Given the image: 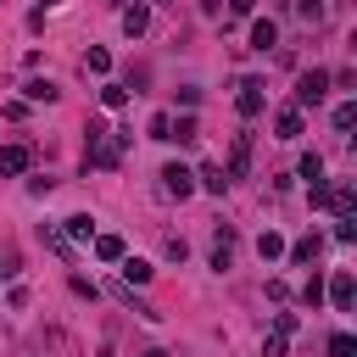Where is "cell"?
Listing matches in <instances>:
<instances>
[{"label": "cell", "instance_id": "17", "mask_svg": "<svg viewBox=\"0 0 357 357\" xmlns=\"http://www.w3.org/2000/svg\"><path fill=\"white\" fill-rule=\"evenodd\" d=\"M84 73H95V78H106V73H112V50H100V45H89V50H84Z\"/></svg>", "mask_w": 357, "mask_h": 357}, {"label": "cell", "instance_id": "11", "mask_svg": "<svg viewBox=\"0 0 357 357\" xmlns=\"http://www.w3.org/2000/svg\"><path fill=\"white\" fill-rule=\"evenodd\" d=\"M61 234H67L73 245H89V240H95V218H89V212H73V218H61Z\"/></svg>", "mask_w": 357, "mask_h": 357}, {"label": "cell", "instance_id": "10", "mask_svg": "<svg viewBox=\"0 0 357 357\" xmlns=\"http://www.w3.org/2000/svg\"><path fill=\"white\" fill-rule=\"evenodd\" d=\"M229 184H234V178H229L223 167H212V162L195 167V190H206V195H229Z\"/></svg>", "mask_w": 357, "mask_h": 357}, {"label": "cell", "instance_id": "22", "mask_svg": "<svg viewBox=\"0 0 357 357\" xmlns=\"http://www.w3.org/2000/svg\"><path fill=\"white\" fill-rule=\"evenodd\" d=\"M296 173H301L307 184H318V178H324V156H318V151H307V156L296 162Z\"/></svg>", "mask_w": 357, "mask_h": 357}, {"label": "cell", "instance_id": "20", "mask_svg": "<svg viewBox=\"0 0 357 357\" xmlns=\"http://www.w3.org/2000/svg\"><path fill=\"white\" fill-rule=\"evenodd\" d=\"M329 123H335V134H351V128H357V100H340Z\"/></svg>", "mask_w": 357, "mask_h": 357}, {"label": "cell", "instance_id": "8", "mask_svg": "<svg viewBox=\"0 0 357 357\" xmlns=\"http://www.w3.org/2000/svg\"><path fill=\"white\" fill-rule=\"evenodd\" d=\"M117 11H123V33H128V39H139V33L151 28V6H145V0H134V6H117Z\"/></svg>", "mask_w": 357, "mask_h": 357}, {"label": "cell", "instance_id": "14", "mask_svg": "<svg viewBox=\"0 0 357 357\" xmlns=\"http://www.w3.org/2000/svg\"><path fill=\"white\" fill-rule=\"evenodd\" d=\"M89 251H95L100 262H117V257H123L128 245H123V234H100V229H95V240H89Z\"/></svg>", "mask_w": 357, "mask_h": 357}, {"label": "cell", "instance_id": "30", "mask_svg": "<svg viewBox=\"0 0 357 357\" xmlns=\"http://www.w3.org/2000/svg\"><path fill=\"white\" fill-rule=\"evenodd\" d=\"M273 335H284V340H290V335H296V312H279V324H273Z\"/></svg>", "mask_w": 357, "mask_h": 357}, {"label": "cell", "instance_id": "13", "mask_svg": "<svg viewBox=\"0 0 357 357\" xmlns=\"http://www.w3.org/2000/svg\"><path fill=\"white\" fill-rule=\"evenodd\" d=\"M273 45H279V22L273 17H257L251 22V50H273Z\"/></svg>", "mask_w": 357, "mask_h": 357}, {"label": "cell", "instance_id": "19", "mask_svg": "<svg viewBox=\"0 0 357 357\" xmlns=\"http://www.w3.org/2000/svg\"><path fill=\"white\" fill-rule=\"evenodd\" d=\"M324 206H335V218H340V212H357V195H351V184H335V190L324 195Z\"/></svg>", "mask_w": 357, "mask_h": 357}, {"label": "cell", "instance_id": "5", "mask_svg": "<svg viewBox=\"0 0 357 357\" xmlns=\"http://www.w3.org/2000/svg\"><path fill=\"white\" fill-rule=\"evenodd\" d=\"M262 89H268L262 78H240V95H234L240 117H262V112H268V95H262Z\"/></svg>", "mask_w": 357, "mask_h": 357}, {"label": "cell", "instance_id": "31", "mask_svg": "<svg viewBox=\"0 0 357 357\" xmlns=\"http://www.w3.org/2000/svg\"><path fill=\"white\" fill-rule=\"evenodd\" d=\"M251 6L257 0H229V17H251Z\"/></svg>", "mask_w": 357, "mask_h": 357}, {"label": "cell", "instance_id": "18", "mask_svg": "<svg viewBox=\"0 0 357 357\" xmlns=\"http://www.w3.org/2000/svg\"><path fill=\"white\" fill-rule=\"evenodd\" d=\"M100 106H106V112H123V106H128V84H112V78H106V84H100Z\"/></svg>", "mask_w": 357, "mask_h": 357}, {"label": "cell", "instance_id": "16", "mask_svg": "<svg viewBox=\"0 0 357 357\" xmlns=\"http://www.w3.org/2000/svg\"><path fill=\"white\" fill-rule=\"evenodd\" d=\"M39 240H45V245H50L56 257H67V262H73V240H67V234H61L56 223H39Z\"/></svg>", "mask_w": 357, "mask_h": 357}, {"label": "cell", "instance_id": "15", "mask_svg": "<svg viewBox=\"0 0 357 357\" xmlns=\"http://www.w3.org/2000/svg\"><path fill=\"white\" fill-rule=\"evenodd\" d=\"M257 257H262V262H279V257H284V234H279V229H262V234H257Z\"/></svg>", "mask_w": 357, "mask_h": 357}, {"label": "cell", "instance_id": "26", "mask_svg": "<svg viewBox=\"0 0 357 357\" xmlns=\"http://www.w3.org/2000/svg\"><path fill=\"white\" fill-rule=\"evenodd\" d=\"M301 301H307V307H312V312H318V307H324V279H318V273H312V279H307V284H301Z\"/></svg>", "mask_w": 357, "mask_h": 357}, {"label": "cell", "instance_id": "9", "mask_svg": "<svg viewBox=\"0 0 357 357\" xmlns=\"http://www.w3.org/2000/svg\"><path fill=\"white\" fill-rule=\"evenodd\" d=\"M22 100H28V106H56L61 89H56L50 78H28V84H22Z\"/></svg>", "mask_w": 357, "mask_h": 357}, {"label": "cell", "instance_id": "33", "mask_svg": "<svg viewBox=\"0 0 357 357\" xmlns=\"http://www.w3.org/2000/svg\"><path fill=\"white\" fill-rule=\"evenodd\" d=\"M112 6H128V0H112Z\"/></svg>", "mask_w": 357, "mask_h": 357}, {"label": "cell", "instance_id": "32", "mask_svg": "<svg viewBox=\"0 0 357 357\" xmlns=\"http://www.w3.org/2000/svg\"><path fill=\"white\" fill-rule=\"evenodd\" d=\"M50 6H56V0H39V11H50Z\"/></svg>", "mask_w": 357, "mask_h": 357}, {"label": "cell", "instance_id": "2", "mask_svg": "<svg viewBox=\"0 0 357 357\" xmlns=\"http://www.w3.org/2000/svg\"><path fill=\"white\" fill-rule=\"evenodd\" d=\"M156 178H162V195L167 201H190L195 195V167H184V162H167Z\"/></svg>", "mask_w": 357, "mask_h": 357}, {"label": "cell", "instance_id": "27", "mask_svg": "<svg viewBox=\"0 0 357 357\" xmlns=\"http://www.w3.org/2000/svg\"><path fill=\"white\" fill-rule=\"evenodd\" d=\"M167 123H173V112H156L151 117V139H167Z\"/></svg>", "mask_w": 357, "mask_h": 357}, {"label": "cell", "instance_id": "25", "mask_svg": "<svg viewBox=\"0 0 357 357\" xmlns=\"http://www.w3.org/2000/svg\"><path fill=\"white\" fill-rule=\"evenodd\" d=\"M67 284H73V296H84V301H95V296H100V284H95V279H84V273H67Z\"/></svg>", "mask_w": 357, "mask_h": 357}, {"label": "cell", "instance_id": "12", "mask_svg": "<svg viewBox=\"0 0 357 357\" xmlns=\"http://www.w3.org/2000/svg\"><path fill=\"white\" fill-rule=\"evenodd\" d=\"M195 139H201V123H195V117H190V112H184V117H173V123H167V145H195Z\"/></svg>", "mask_w": 357, "mask_h": 357}, {"label": "cell", "instance_id": "29", "mask_svg": "<svg viewBox=\"0 0 357 357\" xmlns=\"http://www.w3.org/2000/svg\"><path fill=\"white\" fill-rule=\"evenodd\" d=\"M162 251H167V262H184V257H190V245H184V240H167Z\"/></svg>", "mask_w": 357, "mask_h": 357}, {"label": "cell", "instance_id": "4", "mask_svg": "<svg viewBox=\"0 0 357 357\" xmlns=\"http://www.w3.org/2000/svg\"><path fill=\"white\" fill-rule=\"evenodd\" d=\"M28 167H33V145H22V139L0 145V178H22Z\"/></svg>", "mask_w": 357, "mask_h": 357}, {"label": "cell", "instance_id": "1", "mask_svg": "<svg viewBox=\"0 0 357 357\" xmlns=\"http://www.w3.org/2000/svg\"><path fill=\"white\" fill-rule=\"evenodd\" d=\"M335 89V73L329 67H312V73H301L296 78V106L301 112H312V106H324V95Z\"/></svg>", "mask_w": 357, "mask_h": 357}, {"label": "cell", "instance_id": "3", "mask_svg": "<svg viewBox=\"0 0 357 357\" xmlns=\"http://www.w3.org/2000/svg\"><path fill=\"white\" fill-rule=\"evenodd\" d=\"M324 296H329L335 312H351V301H357V279H351V268H335L329 284H324Z\"/></svg>", "mask_w": 357, "mask_h": 357}, {"label": "cell", "instance_id": "6", "mask_svg": "<svg viewBox=\"0 0 357 357\" xmlns=\"http://www.w3.org/2000/svg\"><path fill=\"white\" fill-rule=\"evenodd\" d=\"M301 128H307L301 106H284V112H273V139H301Z\"/></svg>", "mask_w": 357, "mask_h": 357}, {"label": "cell", "instance_id": "23", "mask_svg": "<svg viewBox=\"0 0 357 357\" xmlns=\"http://www.w3.org/2000/svg\"><path fill=\"white\" fill-rule=\"evenodd\" d=\"M284 257H290V262H312V257H318V234H307V240L284 245Z\"/></svg>", "mask_w": 357, "mask_h": 357}, {"label": "cell", "instance_id": "21", "mask_svg": "<svg viewBox=\"0 0 357 357\" xmlns=\"http://www.w3.org/2000/svg\"><path fill=\"white\" fill-rule=\"evenodd\" d=\"M245 167H251V139H245V134H240V139H234V156H229V173H234V178H240V173H245Z\"/></svg>", "mask_w": 357, "mask_h": 357}, {"label": "cell", "instance_id": "28", "mask_svg": "<svg viewBox=\"0 0 357 357\" xmlns=\"http://www.w3.org/2000/svg\"><path fill=\"white\" fill-rule=\"evenodd\" d=\"M296 11H301V17H307V22H324V0H301V6H296Z\"/></svg>", "mask_w": 357, "mask_h": 357}, {"label": "cell", "instance_id": "7", "mask_svg": "<svg viewBox=\"0 0 357 357\" xmlns=\"http://www.w3.org/2000/svg\"><path fill=\"white\" fill-rule=\"evenodd\" d=\"M117 273H123V284H151V279H156V268H151L145 257H128V251L117 257Z\"/></svg>", "mask_w": 357, "mask_h": 357}, {"label": "cell", "instance_id": "24", "mask_svg": "<svg viewBox=\"0 0 357 357\" xmlns=\"http://www.w3.org/2000/svg\"><path fill=\"white\" fill-rule=\"evenodd\" d=\"M212 268L229 273V229H218V245H212Z\"/></svg>", "mask_w": 357, "mask_h": 357}]
</instances>
